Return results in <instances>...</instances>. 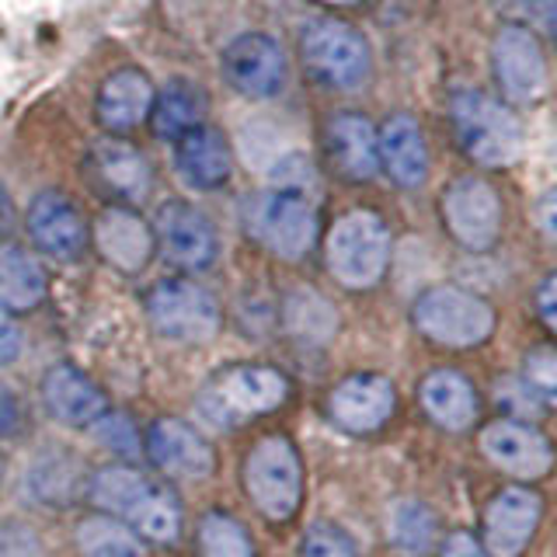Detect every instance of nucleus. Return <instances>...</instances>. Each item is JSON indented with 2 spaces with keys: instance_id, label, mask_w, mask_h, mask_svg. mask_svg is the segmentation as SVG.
Here are the masks:
<instances>
[{
  "instance_id": "nucleus-1",
  "label": "nucleus",
  "mask_w": 557,
  "mask_h": 557,
  "mask_svg": "<svg viewBox=\"0 0 557 557\" xmlns=\"http://www.w3.org/2000/svg\"><path fill=\"white\" fill-rule=\"evenodd\" d=\"M91 498L112 516L126 519L139 536L157 540V544H168V540H174L182 530L178 502H174L161 484L147 481L133 467L98 470L91 481Z\"/></svg>"
},
{
  "instance_id": "nucleus-2",
  "label": "nucleus",
  "mask_w": 557,
  "mask_h": 557,
  "mask_svg": "<svg viewBox=\"0 0 557 557\" xmlns=\"http://www.w3.org/2000/svg\"><path fill=\"white\" fill-rule=\"evenodd\" d=\"M449 112L453 129H457V139L470 161L484 168H505L519 157L522 126L498 98L474 91V87H460L449 98Z\"/></svg>"
},
{
  "instance_id": "nucleus-3",
  "label": "nucleus",
  "mask_w": 557,
  "mask_h": 557,
  "mask_svg": "<svg viewBox=\"0 0 557 557\" xmlns=\"http://www.w3.org/2000/svg\"><path fill=\"white\" fill-rule=\"evenodd\" d=\"M300 57L307 74L331 91H356L370 77V42L352 25L335 17H313L300 32Z\"/></svg>"
},
{
  "instance_id": "nucleus-4",
  "label": "nucleus",
  "mask_w": 557,
  "mask_h": 557,
  "mask_svg": "<svg viewBox=\"0 0 557 557\" xmlns=\"http://www.w3.org/2000/svg\"><path fill=\"white\" fill-rule=\"evenodd\" d=\"M391 258V234L370 209L345 213L327 234V269L348 289H370L380 283Z\"/></svg>"
},
{
  "instance_id": "nucleus-5",
  "label": "nucleus",
  "mask_w": 557,
  "mask_h": 557,
  "mask_svg": "<svg viewBox=\"0 0 557 557\" xmlns=\"http://www.w3.org/2000/svg\"><path fill=\"white\" fill-rule=\"evenodd\" d=\"M251 234L278 258H304L318 240V206L307 191L265 188L248 202Z\"/></svg>"
},
{
  "instance_id": "nucleus-6",
  "label": "nucleus",
  "mask_w": 557,
  "mask_h": 557,
  "mask_svg": "<svg viewBox=\"0 0 557 557\" xmlns=\"http://www.w3.org/2000/svg\"><path fill=\"white\" fill-rule=\"evenodd\" d=\"M414 324L432 342L449 345V348H470L492 335L495 310L487 300H481V296L467 293V289L435 286L418 296Z\"/></svg>"
},
{
  "instance_id": "nucleus-7",
  "label": "nucleus",
  "mask_w": 557,
  "mask_h": 557,
  "mask_svg": "<svg viewBox=\"0 0 557 557\" xmlns=\"http://www.w3.org/2000/svg\"><path fill=\"white\" fill-rule=\"evenodd\" d=\"M244 484H248L251 502L261 509V516L269 519H289L300 509V495H304V481H300V460H296V449L283 435H269L261 440L248 463H244Z\"/></svg>"
},
{
  "instance_id": "nucleus-8",
  "label": "nucleus",
  "mask_w": 557,
  "mask_h": 557,
  "mask_svg": "<svg viewBox=\"0 0 557 557\" xmlns=\"http://www.w3.org/2000/svg\"><path fill=\"white\" fill-rule=\"evenodd\" d=\"M289 394V383L278 370L269 366H231L223 370L202 394V411L216 425L234 422V418L265 414L278 408Z\"/></svg>"
},
{
  "instance_id": "nucleus-9",
  "label": "nucleus",
  "mask_w": 557,
  "mask_h": 557,
  "mask_svg": "<svg viewBox=\"0 0 557 557\" xmlns=\"http://www.w3.org/2000/svg\"><path fill=\"white\" fill-rule=\"evenodd\" d=\"M153 327L171 342H209L220 331V307L191 278H161L147 296Z\"/></svg>"
},
{
  "instance_id": "nucleus-10",
  "label": "nucleus",
  "mask_w": 557,
  "mask_h": 557,
  "mask_svg": "<svg viewBox=\"0 0 557 557\" xmlns=\"http://www.w3.org/2000/svg\"><path fill=\"white\" fill-rule=\"evenodd\" d=\"M223 81L234 87L237 95L269 101L275 95H283V87L289 81L286 52L272 35L265 32H244L223 49L220 57Z\"/></svg>"
},
{
  "instance_id": "nucleus-11",
  "label": "nucleus",
  "mask_w": 557,
  "mask_h": 557,
  "mask_svg": "<svg viewBox=\"0 0 557 557\" xmlns=\"http://www.w3.org/2000/svg\"><path fill=\"white\" fill-rule=\"evenodd\" d=\"M153 244H161L164 258L185 272H206L220 258V234L213 220L191 202H164L157 209Z\"/></svg>"
},
{
  "instance_id": "nucleus-12",
  "label": "nucleus",
  "mask_w": 557,
  "mask_h": 557,
  "mask_svg": "<svg viewBox=\"0 0 557 557\" xmlns=\"http://www.w3.org/2000/svg\"><path fill=\"white\" fill-rule=\"evenodd\" d=\"M492 74L502 87V95L516 104L536 101L544 95L547 63H544V49H540V39L533 35V28L509 22L495 32Z\"/></svg>"
},
{
  "instance_id": "nucleus-13",
  "label": "nucleus",
  "mask_w": 557,
  "mask_h": 557,
  "mask_svg": "<svg viewBox=\"0 0 557 557\" xmlns=\"http://www.w3.org/2000/svg\"><path fill=\"white\" fill-rule=\"evenodd\" d=\"M443 220L467 251H487L502 231V202L492 182L457 178L443 196Z\"/></svg>"
},
{
  "instance_id": "nucleus-14",
  "label": "nucleus",
  "mask_w": 557,
  "mask_h": 557,
  "mask_svg": "<svg viewBox=\"0 0 557 557\" xmlns=\"http://www.w3.org/2000/svg\"><path fill=\"white\" fill-rule=\"evenodd\" d=\"M28 234L42 255L63 261H81L87 251V223L84 213L63 191H39L28 206Z\"/></svg>"
},
{
  "instance_id": "nucleus-15",
  "label": "nucleus",
  "mask_w": 557,
  "mask_h": 557,
  "mask_svg": "<svg viewBox=\"0 0 557 557\" xmlns=\"http://www.w3.org/2000/svg\"><path fill=\"white\" fill-rule=\"evenodd\" d=\"M544 502L530 487H505L484 512V547L487 557H519L536 533Z\"/></svg>"
},
{
  "instance_id": "nucleus-16",
  "label": "nucleus",
  "mask_w": 557,
  "mask_h": 557,
  "mask_svg": "<svg viewBox=\"0 0 557 557\" xmlns=\"http://www.w3.org/2000/svg\"><path fill=\"white\" fill-rule=\"evenodd\" d=\"M394 383L380 373H356L331 391L327 411L345 432H373L394 414Z\"/></svg>"
},
{
  "instance_id": "nucleus-17",
  "label": "nucleus",
  "mask_w": 557,
  "mask_h": 557,
  "mask_svg": "<svg viewBox=\"0 0 557 557\" xmlns=\"http://www.w3.org/2000/svg\"><path fill=\"white\" fill-rule=\"evenodd\" d=\"M147 453L168 478L206 481L213 474V449L196 429L178 422V418H161V422L150 425Z\"/></svg>"
},
{
  "instance_id": "nucleus-18",
  "label": "nucleus",
  "mask_w": 557,
  "mask_h": 557,
  "mask_svg": "<svg viewBox=\"0 0 557 557\" xmlns=\"http://www.w3.org/2000/svg\"><path fill=\"white\" fill-rule=\"evenodd\" d=\"M481 449H484L487 460L505 470V474L527 478V481L547 474L550 463H554L550 443L536 429L522 425V422H495V425H487L481 432Z\"/></svg>"
},
{
  "instance_id": "nucleus-19",
  "label": "nucleus",
  "mask_w": 557,
  "mask_h": 557,
  "mask_svg": "<svg viewBox=\"0 0 557 557\" xmlns=\"http://www.w3.org/2000/svg\"><path fill=\"white\" fill-rule=\"evenodd\" d=\"M87 168H91L95 182L109 191L112 199L122 202H139L150 196L153 188V171L150 161L139 153L126 139H98L87 157Z\"/></svg>"
},
{
  "instance_id": "nucleus-20",
  "label": "nucleus",
  "mask_w": 557,
  "mask_h": 557,
  "mask_svg": "<svg viewBox=\"0 0 557 557\" xmlns=\"http://www.w3.org/2000/svg\"><path fill=\"white\" fill-rule=\"evenodd\" d=\"M231 147H226L223 133L213 126H196L191 133L174 139V171L178 178L196 191L223 188L231 178Z\"/></svg>"
},
{
  "instance_id": "nucleus-21",
  "label": "nucleus",
  "mask_w": 557,
  "mask_h": 557,
  "mask_svg": "<svg viewBox=\"0 0 557 557\" xmlns=\"http://www.w3.org/2000/svg\"><path fill=\"white\" fill-rule=\"evenodd\" d=\"M380 168L391 174L400 188H418L429 178V147L425 133L411 115H391L376 133Z\"/></svg>"
},
{
  "instance_id": "nucleus-22",
  "label": "nucleus",
  "mask_w": 557,
  "mask_h": 557,
  "mask_svg": "<svg viewBox=\"0 0 557 557\" xmlns=\"http://www.w3.org/2000/svg\"><path fill=\"white\" fill-rule=\"evenodd\" d=\"M95 240L104 261H112L119 272H144L153 258V231L126 206L104 209L95 223Z\"/></svg>"
},
{
  "instance_id": "nucleus-23",
  "label": "nucleus",
  "mask_w": 557,
  "mask_h": 557,
  "mask_svg": "<svg viewBox=\"0 0 557 557\" xmlns=\"http://www.w3.org/2000/svg\"><path fill=\"white\" fill-rule=\"evenodd\" d=\"M150 104H153L150 77L136 66H122L115 74L104 77L98 101H95V112L109 133H129L150 115Z\"/></svg>"
},
{
  "instance_id": "nucleus-24",
  "label": "nucleus",
  "mask_w": 557,
  "mask_h": 557,
  "mask_svg": "<svg viewBox=\"0 0 557 557\" xmlns=\"http://www.w3.org/2000/svg\"><path fill=\"white\" fill-rule=\"evenodd\" d=\"M327 157L348 182H370L380 171L376 129L359 112H338L327 122Z\"/></svg>"
},
{
  "instance_id": "nucleus-25",
  "label": "nucleus",
  "mask_w": 557,
  "mask_h": 557,
  "mask_svg": "<svg viewBox=\"0 0 557 557\" xmlns=\"http://www.w3.org/2000/svg\"><path fill=\"white\" fill-rule=\"evenodd\" d=\"M42 397H46V408L57 414L60 422L77 425V429L95 425L98 418L109 411L104 394L81 370H74V366H52L42 380Z\"/></svg>"
},
{
  "instance_id": "nucleus-26",
  "label": "nucleus",
  "mask_w": 557,
  "mask_h": 557,
  "mask_svg": "<svg viewBox=\"0 0 557 557\" xmlns=\"http://www.w3.org/2000/svg\"><path fill=\"white\" fill-rule=\"evenodd\" d=\"M206 109H209V101L202 95V87L196 81L174 77L153 95V104H150L153 133L161 139H178V136L191 133L196 126H206V122H202Z\"/></svg>"
},
{
  "instance_id": "nucleus-27",
  "label": "nucleus",
  "mask_w": 557,
  "mask_h": 557,
  "mask_svg": "<svg viewBox=\"0 0 557 557\" xmlns=\"http://www.w3.org/2000/svg\"><path fill=\"white\" fill-rule=\"evenodd\" d=\"M422 405L432 414V422L443 429L460 432L478 418V397L474 387L453 370H435L422 380Z\"/></svg>"
},
{
  "instance_id": "nucleus-28",
  "label": "nucleus",
  "mask_w": 557,
  "mask_h": 557,
  "mask_svg": "<svg viewBox=\"0 0 557 557\" xmlns=\"http://www.w3.org/2000/svg\"><path fill=\"white\" fill-rule=\"evenodd\" d=\"M46 296V272L25 248L8 244L0 248V307L32 310Z\"/></svg>"
},
{
  "instance_id": "nucleus-29",
  "label": "nucleus",
  "mask_w": 557,
  "mask_h": 557,
  "mask_svg": "<svg viewBox=\"0 0 557 557\" xmlns=\"http://www.w3.org/2000/svg\"><path fill=\"white\" fill-rule=\"evenodd\" d=\"M286 324H289L293 335H300L307 342H327L331 335H335L338 318L318 293L296 289L286 300Z\"/></svg>"
},
{
  "instance_id": "nucleus-30",
  "label": "nucleus",
  "mask_w": 557,
  "mask_h": 557,
  "mask_svg": "<svg viewBox=\"0 0 557 557\" xmlns=\"http://www.w3.org/2000/svg\"><path fill=\"white\" fill-rule=\"evenodd\" d=\"M387 533L405 554H425L435 540V519L422 502H397L387 516Z\"/></svg>"
},
{
  "instance_id": "nucleus-31",
  "label": "nucleus",
  "mask_w": 557,
  "mask_h": 557,
  "mask_svg": "<svg viewBox=\"0 0 557 557\" xmlns=\"http://www.w3.org/2000/svg\"><path fill=\"white\" fill-rule=\"evenodd\" d=\"M199 554L202 557H255L248 533L240 530V522L223 516V512H209L199 522Z\"/></svg>"
},
{
  "instance_id": "nucleus-32",
  "label": "nucleus",
  "mask_w": 557,
  "mask_h": 557,
  "mask_svg": "<svg viewBox=\"0 0 557 557\" xmlns=\"http://www.w3.org/2000/svg\"><path fill=\"white\" fill-rule=\"evenodd\" d=\"M81 550L87 557H144L133 533L122 530L119 522H109V519L84 522L81 527Z\"/></svg>"
},
{
  "instance_id": "nucleus-33",
  "label": "nucleus",
  "mask_w": 557,
  "mask_h": 557,
  "mask_svg": "<svg viewBox=\"0 0 557 557\" xmlns=\"http://www.w3.org/2000/svg\"><path fill=\"white\" fill-rule=\"evenodd\" d=\"M269 188H289V191H307V196H313V191H318V171H313V164L304 153H286V157H278L269 171Z\"/></svg>"
},
{
  "instance_id": "nucleus-34",
  "label": "nucleus",
  "mask_w": 557,
  "mask_h": 557,
  "mask_svg": "<svg viewBox=\"0 0 557 557\" xmlns=\"http://www.w3.org/2000/svg\"><path fill=\"white\" fill-rule=\"evenodd\" d=\"M66 478H74V463L66 457H57L32 470V487H35V495L46 502H66L70 492H74V481H66Z\"/></svg>"
},
{
  "instance_id": "nucleus-35",
  "label": "nucleus",
  "mask_w": 557,
  "mask_h": 557,
  "mask_svg": "<svg viewBox=\"0 0 557 557\" xmlns=\"http://www.w3.org/2000/svg\"><path fill=\"white\" fill-rule=\"evenodd\" d=\"M300 557H356V547L338 527H331V522H318V527L307 530Z\"/></svg>"
},
{
  "instance_id": "nucleus-36",
  "label": "nucleus",
  "mask_w": 557,
  "mask_h": 557,
  "mask_svg": "<svg viewBox=\"0 0 557 557\" xmlns=\"http://www.w3.org/2000/svg\"><path fill=\"white\" fill-rule=\"evenodd\" d=\"M527 380H530V391L540 397V400H554V391H557V356L554 348H533L527 356Z\"/></svg>"
},
{
  "instance_id": "nucleus-37",
  "label": "nucleus",
  "mask_w": 557,
  "mask_h": 557,
  "mask_svg": "<svg viewBox=\"0 0 557 557\" xmlns=\"http://www.w3.org/2000/svg\"><path fill=\"white\" fill-rule=\"evenodd\" d=\"M91 429L98 432V440L104 446L119 449L122 457H133V453H136V432H133V425L122 414H109V411H104Z\"/></svg>"
},
{
  "instance_id": "nucleus-38",
  "label": "nucleus",
  "mask_w": 557,
  "mask_h": 557,
  "mask_svg": "<svg viewBox=\"0 0 557 557\" xmlns=\"http://www.w3.org/2000/svg\"><path fill=\"white\" fill-rule=\"evenodd\" d=\"M0 557H42L39 540L25 527H4L0 530Z\"/></svg>"
},
{
  "instance_id": "nucleus-39",
  "label": "nucleus",
  "mask_w": 557,
  "mask_h": 557,
  "mask_svg": "<svg viewBox=\"0 0 557 557\" xmlns=\"http://www.w3.org/2000/svg\"><path fill=\"white\" fill-rule=\"evenodd\" d=\"M498 400L502 405H509V408H516L519 414H527V418H536L540 411L547 408V400H540L533 391H527V387H516V383H505V387H498Z\"/></svg>"
},
{
  "instance_id": "nucleus-40",
  "label": "nucleus",
  "mask_w": 557,
  "mask_h": 557,
  "mask_svg": "<svg viewBox=\"0 0 557 557\" xmlns=\"http://www.w3.org/2000/svg\"><path fill=\"white\" fill-rule=\"evenodd\" d=\"M17 356H22V327H17L11 313L0 307V366L14 362Z\"/></svg>"
},
{
  "instance_id": "nucleus-41",
  "label": "nucleus",
  "mask_w": 557,
  "mask_h": 557,
  "mask_svg": "<svg viewBox=\"0 0 557 557\" xmlns=\"http://www.w3.org/2000/svg\"><path fill=\"white\" fill-rule=\"evenodd\" d=\"M443 557H487V550L478 544L474 536L460 530V533L446 536V544H443Z\"/></svg>"
},
{
  "instance_id": "nucleus-42",
  "label": "nucleus",
  "mask_w": 557,
  "mask_h": 557,
  "mask_svg": "<svg viewBox=\"0 0 557 557\" xmlns=\"http://www.w3.org/2000/svg\"><path fill=\"white\" fill-rule=\"evenodd\" d=\"M22 422V408H17V397L11 394V387L0 383V435H11Z\"/></svg>"
},
{
  "instance_id": "nucleus-43",
  "label": "nucleus",
  "mask_w": 557,
  "mask_h": 557,
  "mask_svg": "<svg viewBox=\"0 0 557 557\" xmlns=\"http://www.w3.org/2000/svg\"><path fill=\"white\" fill-rule=\"evenodd\" d=\"M554 283H557V278H554V275H547V278H544V286H540V313H544L547 327H554V324H557V307H554Z\"/></svg>"
},
{
  "instance_id": "nucleus-44",
  "label": "nucleus",
  "mask_w": 557,
  "mask_h": 557,
  "mask_svg": "<svg viewBox=\"0 0 557 557\" xmlns=\"http://www.w3.org/2000/svg\"><path fill=\"white\" fill-rule=\"evenodd\" d=\"M11 220H14V202H11V191H8V185L0 182V231H8Z\"/></svg>"
},
{
  "instance_id": "nucleus-45",
  "label": "nucleus",
  "mask_w": 557,
  "mask_h": 557,
  "mask_svg": "<svg viewBox=\"0 0 557 557\" xmlns=\"http://www.w3.org/2000/svg\"><path fill=\"white\" fill-rule=\"evenodd\" d=\"M550 209H554V196L544 199V231L547 234H554V213H550Z\"/></svg>"
},
{
  "instance_id": "nucleus-46",
  "label": "nucleus",
  "mask_w": 557,
  "mask_h": 557,
  "mask_svg": "<svg viewBox=\"0 0 557 557\" xmlns=\"http://www.w3.org/2000/svg\"><path fill=\"white\" fill-rule=\"evenodd\" d=\"M324 4H335V8H352V4H359V0H324Z\"/></svg>"
},
{
  "instance_id": "nucleus-47",
  "label": "nucleus",
  "mask_w": 557,
  "mask_h": 557,
  "mask_svg": "<svg viewBox=\"0 0 557 557\" xmlns=\"http://www.w3.org/2000/svg\"><path fill=\"white\" fill-rule=\"evenodd\" d=\"M0 474H4V460H0Z\"/></svg>"
}]
</instances>
